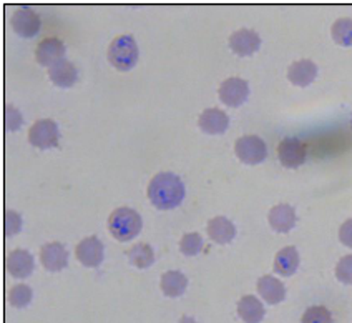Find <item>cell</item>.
Instances as JSON below:
<instances>
[{
    "label": "cell",
    "instance_id": "1",
    "mask_svg": "<svg viewBox=\"0 0 352 323\" xmlns=\"http://www.w3.org/2000/svg\"><path fill=\"white\" fill-rule=\"evenodd\" d=\"M146 194L157 209L170 210L185 198V183L173 172H158L148 183Z\"/></svg>",
    "mask_w": 352,
    "mask_h": 323
},
{
    "label": "cell",
    "instance_id": "2",
    "mask_svg": "<svg viewBox=\"0 0 352 323\" xmlns=\"http://www.w3.org/2000/svg\"><path fill=\"white\" fill-rule=\"evenodd\" d=\"M142 227V217L130 207H118L108 217V230L120 242H128L137 237Z\"/></svg>",
    "mask_w": 352,
    "mask_h": 323
},
{
    "label": "cell",
    "instance_id": "3",
    "mask_svg": "<svg viewBox=\"0 0 352 323\" xmlns=\"http://www.w3.org/2000/svg\"><path fill=\"white\" fill-rule=\"evenodd\" d=\"M107 57L117 70L126 72L133 69V67L137 65L140 57V50L133 35H117V37L111 41L110 45H108Z\"/></svg>",
    "mask_w": 352,
    "mask_h": 323
},
{
    "label": "cell",
    "instance_id": "4",
    "mask_svg": "<svg viewBox=\"0 0 352 323\" xmlns=\"http://www.w3.org/2000/svg\"><path fill=\"white\" fill-rule=\"evenodd\" d=\"M60 132L54 118H38L29 129V142L40 150L58 147Z\"/></svg>",
    "mask_w": 352,
    "mask_h": 323
},
{
    "label": "cell",
    "instance_id": "5",
    "mask_svg": "<svg viewBox=\"0 0 352 323\" xmlns=\"http://www.w3.org/2000/svg\"><path fill=\"white\" fill-rule=\"evenodd\" d=\"M234 152L241 162L248 165L261 163L267 157L266 142L258 135H243L234 143Z\"/></svg>",
    "mask_w": 352,
    "mask_h": 323
},
{
    "label": "cell",
    "instance_id": "6",
    "mask_svg": "<svg viewBox=\"0 0 352 323\" xmlns=\"http://www.w3.org/2000/svg\"><path fill=\"white\" fill-rule=\"evenodd\" d=\"M75 255L77 260L82 265L90 267V269H97L100 263L103 262L105 257V247L97 235H90V237L82 238L75 247Z\"/></svg>",
    "mask_w": 352,
    "mask_h": 323
},
{
    "label": "cell",
    "instance_id": "7",
    "mask_svg": "<svg viewBox=\"0 0 352 323\" xmlns=\"http://www.w3.org/2000/svg\"><path fill=\"white\" fill-rule=\"evenodd\" d=\"M12 29L22 37H35L40 30V15L29 6H20L10 17Z\"/></svg>",
    "mask_w": 352,
    "mask_h": 323
},
{
    "label": "cell",
    "instance_id": "8",
    "mask_svg": "<svg viewBox=\"0 0 352 323\" xmlns=\"http://www.w3.org/2000/svg\"><path fill=\"white\" fill-rule=\"evenodd\" d=\"M219 101L228 107H239L250 95V83L241 77H230L223 81L218 90Z\"/></svg>",
    "mask_w": 352,
    "mask_h": 323
},
{
    "label": "cell",
    "instance_id": "9",
    "mask_svg": "<svg viewBox=\"0 0 352 323\" xmlns=\"http://www.w3.org/2000/svg\"><path fill=\"white\" fill-rule=\"evenodd\" d=\"M306 145L298 137H286L279 142L278 157L287 169H298L306 162Z\"/></svg>",
    "mask_w": 352,
    "mask_h": 323
},
{
    "label": "cell",
    "instance_id": "10",
    "mask_svg": "<svg viewBox=\"0 0 352 323\" xmlns=\"http://www.w3.org/2000/svg\"><path fill=\"white\" fill-rule=\"evenodd\" d=\"M40 262L50 272H60L69 265V250L60 242H49L40 249Z\"/></svg>",
    "mask_w": 352,
    "mask_h": 323
},
{
    "label": "cell",
    "instance_id": "11",
    "mask_svg": "<svg viewBox=\"0 0 352 323\" xmlns=\"http://www.w3.org/2000/svg\"><path fill=\"white\" fill-rule=\"evenodd\" d=\"M6 269L14 278L30 277L35 269L34 257H32L29 250H23V249L12 250L6 258Z\"/></svg>",
    "mask_w": 352,
    "mask_h": 323
},
{
    "label": "cell",
    "instance_id": "12",
    "mask_svg": "<svg viewBox=\"0 0 352 323\" xmlns=\"http://www.w3.org/2000/svg\"><path fill=\"white\" fill-rule=\"evenodd\" d=\"M230 47L239 57H248L261 47V37L253 29H239L231 34Z\"/></svg>",
    "mask_w": 352,
    "mask_h": 323
},
{
    "label": "cell",
    "instance_id": "13",
    "mask_svg": "<svg viewBox=\"0 0 352 323\" xmlns=\"http://www.w3.org/2000/svg\"><path fill=\"white\" fill-rule=\"evenodd\" d=\"M65 43H63L57 37H47L43 41L38 42L37 50H35V59L40 65H49L52 67L54 63H57L62 59H65Z\"/></svg>",
    "mask_w": 352,
    "mask_h": 323
},
{
    "label": "cell",
    "instance_id": "14",
    "mask_svg": "<svg viewBox=\"0 0 352 323\" xmlns=\"http://www.w3.org/2000/svg\"><path fill=\"white\" fill-rule=\"evenodd\" d=\"M198 125L206 134L219 135L230 127V117H228L225 110L218 109V107H211V109H205L201 112L198 118Z\"/></svg>",
    "mask_w": 352,
    "mask_h": 323
},
{
    "label": "cell",
    "instance_id": "15",
    "mask_svg": "<svg viewBox=\"0 0 352 323\" xmlns=\"http://www.w3.org/2000/svg\"><path fill=\"white\" fill-rule=\"evenodd\" d=\"M296 210L289 203H278L267 213V220L276 232L287 233L296 225Z\"/></svg>",
    "mask_w": 352,
    "mask_h": 323
},
{
    "label": "cell",
    "instance_id": "16",
    "mask_svg": "<svg viewBox=\"0 0 352 323\" xmlns=\"http://www.w3.org/2000/svg\"><path fill=\"white\" fill-rule=\"evenodd\" d=\"M316 75H318V65L309 59H301V61H296L289 65L287 69V79L291 83L298 87H306L314 81Z\"/></svg>",
    "mask_w": 352,
    "mask_h": 323
},
{
    "label": "cell",
    "instance_id": "17",
    "mask_svg": "<svg viewBox=\"0 0 352 323\" xmlns=\"http://www.w3.org/2000/svg\"><path fill=\"white\" fill-rule=\"evenodd\" d=\"M258 292L263 297L264 302L270 305H276L281 303L286 298V286L279 278L273 277V275H263L258 280Z\"/></svg>",
    "mask_w": 352,
    "mask_h": 323
},
{
    "label": "cell",
    "instance_id": "18",
    "mask_svg": "<svg viewBox=\"0 0 352 323\" xmlns=\"http://www.w3.org/2000/svg\"><path fill=\"white\" fill-rule=\"evenodd\" d=\"M208 235L213 242L225 245V243H230L236 237V227L228 217L218 215V217H213L208 222Z\"/></svg>",
    "mask_w": 352,
    "mask_h": 323
},
{
    "label": "cell",
    "instance_id": "19",
    "mask_svg": "<svg viewBox=\"0 0 352 323\" xmlns=\"http://www.w3.org/2000/svg\"><path fill=\"white\" fill-rule=\"evenodd\" d=\"M49 77L57 87H63V89H67V87H72L75 82H77L78 70L74 62L67 61V59H62V61H58L57 63H54V65L50 67Z\"/></svg>",
    "mask_w": 352,
    "mask_h": 323
},
{
    "label": "cell",
    "instance_id": "20",
    "mask_svg": "<svg viewBox=\"0 0 352 323\" xmlns=\"http://www.w3.org/2000/svg\"><path fill=\"white\" fill-rule=\"evenodd\" d=\"M264 313H266V310H264L263 302L258 297L245 295L238 302V315L241 317V320H245V323H259L264 318Z\"/></svg>",
    "mask_w": 352,
    "mask_h": 323
},
{
    "label": "cell",
    "instance_id": "21",
    "mask_svg": "<svg viewBox=\"0 0 352 323\" xmlns=\"http://www.w3.org/2000/svg\"><path fill=\"white\" fill-rule=\"evenodd\" d=\"M299 267V253L298 249L293 245L284 247L279 250L274 257V270L276 273L283 275V277H291Z\"/></svg>",
    "mask_w": 352,
    "mask_h": 323
},
{
    "label": "cell",
    "instance_id": "22",
    "mask_svg": "<svg viewBox=\"0 0 352 323\" xmlns=\"http://www.w3.org/2000/svg\"><path fill=\"white\" fill-rule=\"evenodd\" d=\"M160 286H162L163 293L166 297H182L188 286V277L183 272H178V270H170V272H165L162 275Z\"/></svg>",
    "mask_w": 352,
    "mask_h": 323
},
{
    "label": "cell",
    "instance_id": "23",
    "mask_svg": "<svg viewBox=\"0 0 352 323\" xmlns=\"http://www.w3.org/2000/svg\"><path fill=\"white\" fill-rule=\"evenodd\" d=\"M128 262L137 269H148L155 262V250L151 249L150 243H135L130 250H126Z\"/></svg>",
    "mask_w": 352,
    "mask_h": 323
},
{
    "label": "cell",
    "instance_id": "24",
    "mask_svg": "<svg viewBox=\"0 0 352 323\" xmlns=\"http://www.w3.org/2000/svg\"><path fill=\"white\" fill-rule=\"evenodd\" d=\"M331 35H333L334 42L339 45L351 47L352 45V19L342 17L338 19L331 27Z\"/></svg>",
    "mask_w": 352,
    "mask_h": 323
},
{
    "label": "cell",
    "instance_id": "25",
    "mask_svg": "<svg viewBox=\"0 0 352 323\" xmlns=\"http://www.w3.org/2000/svg\"><path fill=\"white\" fill-rule=\"evenodd\" d=\"M34 298V290L25 283H17L9 290V303L15 309H25Z\"/></svg>",
    "mask_w": 352,
    "mask_h": 323
},
{
    "label": "cell",
    "instance_id": "26",
    "mask_svg": "<svg viewBox=\"0 0 352 323\" xmlns=\"http://www.w3.org/2000/svg\"><path fill=\"white\" fill-rule=\"evenodd\" d=\"M179 250L186 257H193V255L199 253L203 250V237L198 232L185 233L179 240Z\"/></svg>",
    "mask_w": 352,
    "mask_h": 323
},
{
    "label": "cell",
    "instance_id": "27",
    "mask_svg": "<svg viewBox=\"0 0 352 323\" xmlns=\"http://www.w3.org/2000/svg\"><path fill=\"white\" fill-rule=\"evenodd\" d=\"M301 323H333V315L326 306L314 305L304 312Z\"/></svg>",
    "mask_w": 352,
    "mask_h": 323
},
{
    "label": "cell",
    "instance_id": "28",
    "mask_svg": "<svg viewBox=\"0 0 352 323\" xmlns=\"http://www.w3.org/2000/svg\"><path fill=\"white\" fill-rule=\"evenodd\" d=\"M336 277L339 282L352 285V253L344 255L341 260L336 265Z\"/></svg>",
    "mask_w": 352,
    "mask_h": 323
},
{
    "label": "cell",
    "instance_id": "29",
    "mask_svg": "<svg viewBox=\"0 0 352 323\" xmlns=\"http://www.w3.org/2000/svg\"><path fill=\"white\" fill-rule=\"evenodd\" d=\"M20 229H22V217H20V213L10 209L6 210V215H3V230H6L7 237L19 233Z\"/></svg>",
    "mask_w": 352,
    "mask_h": 323
},
{
    "label": "cell",
    "instance_id": "30",
    "mask_svg": "<svg viewBox=\"0 0 352 323\" xmlns=\"http://www.w3.org/2000/svg\"><path fill=\"white\" fill-rule=\"evenodd\" d=\"M23 118L20 110L15 109L14 105H6V127L9 130H17L22 125Z\"/></svg>",
    "mask_w": 352,
    "mask_h": 323
},
{
    "label": "cell",
    "instance_id": "31",
    "mask_svg": "<svg viewBox=\"0 0 352 323\" xmlns=\"http://www.w3.org/2000/svg\"><path fill=\"white\" fill-rule=\"evenodd\" d=\"M339 240H341L346 247L352 249V218H347L339 229Z\"/></svg>",
    "mask_w": 352,
    "mask_h": 323
},
{
    "label": "cell",
    "instance_id": "32",
    "mask_svg": "<svg viewBox=\"0 0 352 323\" xmlns=\"http://www.w3.org/2000/svg\"><path fill=\"white\" fill-rule=\"evenodd\" d=\"M178 323H198V322H196L193 317H190V315H183V317L179 318Z\"/></svg>",
    "mask_w": 352,
    "mask_h": 323
},
{
    "label": "cell",
    "instance_id": "33",
    "mask_svg": "<svg viewBox=\"0 0 352 323\" xmlns=\"http://www.w3.org/2000/svg\"><path fill=\"white\" fill-rule=\"evenodd\" d=\"M351 125H352V121H351Z\"/></svg>",
    "mask_w": 352,
    "mask_h": 323
}]
</instances>
